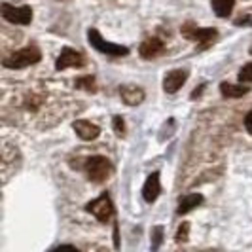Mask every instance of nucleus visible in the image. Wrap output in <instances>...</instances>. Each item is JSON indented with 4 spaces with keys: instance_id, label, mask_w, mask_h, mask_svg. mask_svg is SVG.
<instances>
[{
    "instance_id": "obj_20",
    "label": "nucleus",
    "mask_w": 252,
    "mask_h": 252,
    "mask_svg": "<svg viewBox=\"0 0 252 252\" xmlns=\"http://www.w3.org/2000/svg\"><path fill=\"white\" fill-rule=\"evenodd\" d=\"M152 237H154V241H152V249H159V245H161V241H163V227L161 226L154 227Z\"/></svg>"
},
{
    "instance_id": "obj_23",
    "label": "nucleus",
    "mask_w": 252,
    "mask_h": 252,
    "mask_svg": "<svg viewBox=\"0 0 252 252\" xmlns=\"http://www.w3.org/2000/svg\"><path fill=\"white\" fill-rule=\"evenodd\" d=\"M251 53H252V48H251Z\"/></svg>"
},
{
    "instance_id": "obj_9",
    "label": "nucleus",
    "mask_w": 252,
    "mask_h": 252,
    "mask_svg": "<svg viewBox=\"0 0 252 252\" xmlns=\"http://www.w3.org/2000/svg\"><path fill=\"white\" fill-rule=\"evenodd\" d=\"M163 51H165V44L159 40V38H154V36L146 38V40L140 44V48H139L140 57H142V59H146V61L159 57Z\"/></svg>"
},
{
    "instance_id": "obj_15",
    "label": "nucleus",
    "mask_w": 252,
    "mask_h": 252,
    "mask_svg": "<svg viewBox=\"0 0 252 252\" xmlns=\"http://www.w3.org/2000/svg\"><path fill=\"white\" fill-rule=\"evenodd\" d=\"M235 0H213V10L218 17H227L233 10Z\"/></svg>"
},
{
    "instance_id": "obj_1",
    "label": "nucleus",
    "mask_w": 252,
    "mask_h": 252,
    "mask_svg": "<svg viewBox=\"0 0 252 252\" xmlns=\"http://www.w3.org/2000/svg\"><path fill=\"white\" fill-rule=\"evenodd\" d=\"M84 171H86V175H88L91 182L102 184V182H106L110 178L114 167L108 158H104V156H91V158H88L84 161Z\"/></svg>"
},
{
    "instance_id": "obj_2",
    "label": "nucleus",
    "mask_w": 252,
    "mask_h": 252,
    "mask_svg": "<svg viewBox=\"0 0 252 252\" xmlns=\"http://www.w3.org/2000/svg\"><path fill=\"white\" fill-rule=\"evenodd\" d=\"M40 59H42L40 50L34 46H29V48H23V50H17L10 55H6L2 59V66L12 68V70H19V68H25L31 64H36Z\"/></svg>"
},
{
    "instance_id": "obj_11",
    "label": "nucleus",
    "mask_w": 252,
    "mask_h": 252,
    "mask_svg": "<svg viewBox=\"0 0 252 252\" xmlns=\"http://www.w3.org/2000/svg\"><path fill=\"white\" fill-rule=\"evenodd\" d=\"M161 193V184H159V173H152L150 177L146 178L144 188H142V197L146 203H154Z\"/></svg>"
},
{
    "instance_id": "obj_7",
    "label": "nucleus",
    "mask_w": 252,
    "mask_h": 252,
    "mask_svg": "<svg viewBox=\"0 0 252 252\" xmlns=\"http://www.w3.org/2000/svg\"><path fill=\"white\" fill-rule=\"evenodd\" d=\"M84 63H86V59H84V55L80 51L72 50V48H63L61 55L55 61V68L64 70V68H72V66H82Z\"/></svg>"
},
{
    "instance_id": "obj_13",
    "label": "nucleus",
    "mask_w": 252,
    "mask_h": 252,
    "mask_svg": "<svg viewBox=\"0 0 252 252\" xmlns=\"http://www.w3.org/2000/svg\"><path fill=\"white\" fill-rule=\"evenodd\" d=\"M201 203H203L201 193H188V195H184V197L178 201L177 215H186L189 211H193L195 207H199Z\"/></svg>"
},
{
    "instance_id": "obj_10",
    "label": "nucleus",
    "mask_w": 252,
    "mask_h": 252,
    "mask_svg": "<svg viewBox=\"0 0 252 252\" xmlns=\"http://www.w3.org/2000/svg\"><path fill=\"white\" fill-rule=\"evenodd\" d=\"M72 129L82 140H95L101 135V127L91 124V122H86V120H76L72 124Z\"/></svg>"
},
{
    "instance_id": "obj_21",
    "label": "nucleus",
    "mask_w": 252,
    "mask_h": 252,
    "mask_svg": "<svg viewBox=\"0 0 252 252\" xmlns=\"http://www.w3.org/2000/svg\"><path fill=\"white\" fill-rule=\"evenodd\" d=\"M245 127H247V131L252 135V110L245 116Z\"/></svg>"
},
{
    "instance_id": "obj_17",
    "label": "nucleus",
    "mask_w": 252,
    "mask_h": 252,
    "mask_svg": "<svg viewBox=\"0 0 252 252\" xmlns=\"http://www.w3.org/2000/svg\"><path fill=\"white\" fill-rule=\"evenodd\" d=\"M241 84H252V63H247L237 74Z\"/></svg>"
},
{
    "instance_id": "obj_18",
    "label": "nucleus",
    "mask_w": 252,
    "mask_h": 252,
    "mask_svg": "<svg viewBox=\"0 0 252 252\" xmlns=\"http://www.w3.org/2000/svg\"><path fill=\"white\" fill-rule=\"evenodd\" d=\"M188 235H189V224L188 222H182V226L178 227L177 235H175V241H177V243H186V241H188Z\"/></svg>"
},
{
    "instance_id": "obj_16",
    "label": "nucleus",
    "mask_w": 252,
    "mask_h": 252,
    "mask_svg": "<svg viewBox=\"0 0 252 252\" xmlns=\"http://www.w3.org/2000/svg\"><path fill=\"white\" fill-rule=\"evenodd\" d=\"M74 86L78 89H84L88 93H95L97 91V86H95V78L93 76H80L74 80Z\"/></svg>"
},
{
    "instance_id": "obj_8",
    "label": "nucleus",
    "mask_w": 252,
    "mask_h": 252,
    "mask_svg": "<svg viewBox=\"0 0 252 252\" xmlns=\"http://www.w3.org/2000/svg\"><path fill=\"white\" fill-rule=\"evenodd\" d=\"M188 76H189V72L186 68H175V70L167 72L163 78V89L167 93H177L178 89L186 84Z\"/></svg>"
},
{
    "instance_id": "obj_14",
    "label": "nucleus",
    "mask_w": 252,
    "mask_h": 252,
    "mask_svg": "<svg viewBox=\"0 0 252 252\" xmlns=\"http://www.w3.org/2000/svg\"><path fill=\"white\" fill-rule=\"evenodd\" d=\"M251 89L249 86H239V84H229V82H222L220 84V93L227 97V99H239L243 95H247Z\"/></svg>"
},
{
    "instance_id": "obj_5",
    "label": "nucleus",
    "mask_w": 252,
    "mask_h": 252,
    "mask_svg": "<svg viewBox=\"0 0 252 252\" xmlns=\"http://www.w3.org/2000/svg\"><path fill=\"white\" fill-rule=\"evenodd\" d=\"M0 12H2V17L13 25H31V21H32V8L31 6H10L4 2L0 6Z\"/></svg>"
},
{
    "instance_id": "obj_12",
    "label": "nucleus",
    "mask_w": 252,
    "mask_h": 252,
    "mask_svg": "<svg viewBox=\"0 0 252 252\" xmlns=\"http://www.w3.org/2000/svg\"><path fill=\"white\" fill-rule=\"evenodd\" d=\"M120 95H122V101L129 106H137L144 101V89L137 88V86H122Z\"/></svg>"
},
{
    "instance_id": "obj_4",
    "label": "nucleus",
    "mask_w": 252,
    "mask_h": 252,
    "mask_svg": "<svg viewBox=\"0 0 252 252\" xmlns=\"http://www.w3.org/2000/svg\"><path fill=\"white\" fill-rule=\"evenodd\" d=\"M182 36L188 38L189 42H195V44H201V48H207L211 46L213 42L218 36V31L216 29H201L195 23H184L182 29H180Z\"/></svg>"
},
{
    "instance_id": "obj_19",
    "label": "nucleus",
    "mask_w": 252,
    "mask_h": 252,
    "mask_svg": "<svg viewBox=\"0 0 252 252\" xmlns=\"http://www.w3.org/2000/svg\"><path fill=\"white\" fill-rule=\"evenodd\" d=\"M112 126H114V131H116L118 137H124V135H126V122L122 120V116H114Z\"/></svg>"
},
{
    "instance_id": "obj_3",
    "label": "nucleus",
    "mask_w": 252,
    "mask_h": 252,
    "mask_svg": "<svg viewBox=\"0 0 252 252\" xmlns=\"http://www.w3.org/2000/svg\"><path fill=\"white\" fill-rule=\"evenodd\" d=\"M88 38L91 48H95L102 55H110V57H126V55H129V48L127 46H120V44H112V42L104 40L97 29H89Z\"/></svg>"
},
{
    "instance_id": "obj_22",
    "label": "nucleus",
    "mask_w": 252,
    "mask_h": 252,
    "mask_svg": "<svg viewBox=\"0 0 252 252\" xmlns=\"http://www.w3.org/2000/svg\"><path fill=\"white\" fill-rule=\"evenodd\" d=\"M114 247H120V235H118V224H114Z\"/></svg>"
},
{
    "instance_id": "obj_6",
    "label": "nucleus",
    "mask_w": 252,
    "mask_h": 252,
    "mask_svg": "<svg viewBox=\"0 0 252 252\" xmlns=\"http://www.w3.org/2000/svg\"><path fill=\"white\" fill-rule=\"evenodd\" d=\"M86 211H88L89 215L95 216L99 222L106 224L114 216V205H112V201H110V197H108L106 193H102L101 197H97L95 201L88 203Z\"/></svg>"
}]
</instances>
